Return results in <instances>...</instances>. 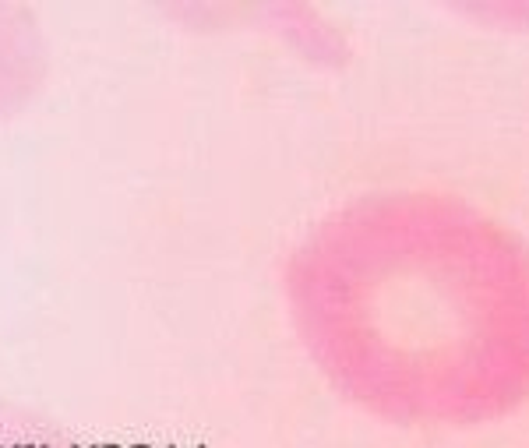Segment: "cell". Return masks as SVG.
I'll list each match as a JSON object with an SVG mask.
<instances>
[{"label": "cell", "mask_w": 529, "mask_h": 448, "mask_svg": "<svg viewBox=\"0 0 529 448\" xmlns=\"http://www.w3.org/2000/svg\"><path fill=\"white\" fill-rule=\"evenodd\" d=\"M328 353L364 406L477 427L529 403V244L441 191L360 205L328 240Z\"/></svg>", "instance_id": "obj_1"}]
</instances>
